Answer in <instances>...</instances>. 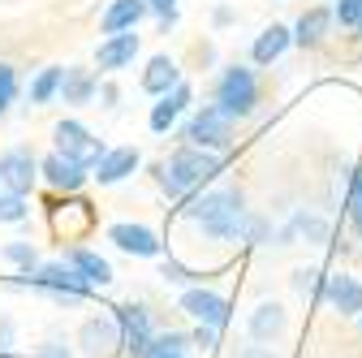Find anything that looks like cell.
Here are the masks:
<instances>
[{"mask_svg":"<svg viewBox=\"0 0 362 358\" xmlns=\"http://www.w3.org/2000/svg\"><path fill=\"white\" fill-rule=\"evenodd\" d=\"M194 216H199V225H203L211 238H242V229H246L242 195H238V190H216V195L199 199V203H194Z\"/></svg>","mask_w":362,"mask_h":358,"instance_id":"obj_1","label":"cell"},{"mask_svg":"<svg viewBox=\"0 0 362 358\" xmlns=\"http://www.w3.org/2000/svg\"><path fill=\"white\" fill-rule=\"evenodd\" d=\"M216 173H220L216 156H207V151H177L164 164V173H160V186L168 195H186L190 186H203L207 177H216Z\"/></svg>","mask_w":362,"mask_h":358,"instance_id":"obj_2","label":"cell"},{"mask_svg":"<svg viewBox=\"0 0 362 358\" xmlns=\"http://www.w3.org/2000/svg\"><path fill=\"white\" fill-rule=\"evenodd\" d=\"M259 100V86H255V74L250 69H229L220 78V108L229 112V117H246Z\"/></svg>","mask_w":362,"mask_h":358,"instance_id":"obj_3","label":"cell"},{"mask_svg":"<svg viewBox=\"0 0 362 358\" xmlns=\"http://www.w3.org/2000/svg\"><path fill=\"white\" fill-rule=\"evenodd\" d=\"M57 147H61V156H69L74 164H100V156H104V143L100 139H90V134L78 125V121H61L57 125Z\"/></svg>","mask_w":362,"mask_h":358,"instance_id":"obj_4","label":"cell"},{"mask_svg":"<svg viewBox=\"0 0 362 358\" xmlns=\"http://www.w3.org/2000/svg\"><path fill=\"white\" fill-rule=\"evenodd\" d=\"M229 112L224 108H203L194 121H190V143H199V147H229L233 143V129H229Z\"/></svg>","mask_w":362,"mask_h":358,"instance_id":"obj_5","label":"cell"},{"mask_svg":"<svg viewBox=\"0 0 362 358\" xmlns=\"http://www.w3.org/2000/svg\"><path fill=\"white\" fill-rule=\"evenodd\" d=\"M181 311H190L194 320H203L207 328H224L229 324V302H224L220 294H211V289H186V298H181Z\"/></svg>","mask_w":362,"mask_h":358,"instance_id":"obj_6","label":"cell"},{"mask_svg":"<svg viewBox=\"0 0 362 358\" xmlns=\"http://www.w3.org/2000/svg\"><path fill=\"white\" fill-rule=\"evenodd\" d=\"M86 358H108L117 345H121V324L117 320H86L82 333H78Z\"/></svg>","mask_w":362,"mask_h":358,"instance_id":"obj_7","label":"cell"},{"mask_svg":"<svg viewBox=\"0 0 362 358\" xmlns=\"http://www.w3.org/2000/svg\"><path fill=\"white\" fill-rule=\"evenodd\" d=\"M117 324L125 328L121 345L129 350V358H143V354H147V345H151V320H147V311H143V306H125Z\"/></svg>","mask_w":362,"mask_h":358,"instance_id":"obj_8","label":"cell"},{"mask_svg":"<svg viewBox=\"0 0 362 358\" xmlns=\"http://www.w3.org/2000/svg\"><path fill=\"white\" fill-rule=\"evenodd\" d=\"M0 182H5L13 195H26L35 186V160L26 151H9L5 160H0Z\"/></svg>","mask_w":362,"mask_h":358,"instance_id":"obj_9","label":"cell"},{"mask_svg":"<svg viewBox=\"0 0 362 358\" xmlns=\"http://www.w3.org/2000/svg\"><path fill=\"white\" fill-rule=\"evenodd\" d=\"M324 298L341 311V316H362V285L354 277H332L328 289H324Z\"/></svg>","mask_w":362,"mask_h":358,"instance_id":"obj_10","label":"cell"},{"mask_svg":"<svg viewBox=\"0 0 362 358\" xmlns=\"http://www.w3.org/2000/svg\"><path fill=\"white\" fill-rule=\"evenodd\" d=\"M285 333V311L276 306V302H263V306H255V316H250V337L255 341H276Z\"/></svg>","mask_w":362,"mask_h":358,"instance_id":"obj_11","label":"cell"},{"mask_svg":"<svg viewBox=\"0 0 362 358\" xmlns=\"http://www.w3.org/2000/svg\"><path fill=\"white\" fill-rule=\"evenodd\" d=\"M121 250H134V255H160V242H156V233L151 229H143V225H112V233H108Z\"/></svg>","mask_w":362,"mask_h":358,"instance_id":"obj_12","label":"cell"},{"mask_svg":"<svg viewBox=\"0 0 362 358\" xmlns=\"http://www.w3.org/2000/svg\"><path fill=\"white\" fill-rule=\"evenodd\" d=\"M134 168H139V151H134V147H117V151H104L100 156L95 177H100V182H121V177L134 173Z\"/></svg>","mask_w":362,"mask_h":358,"instance_id":"obj_13","label":"cell"},{"mask_svg":"<svg viewBox=\"0 0 362 358\" xmlns=\"http://www.w3.org/2000/svg\"><path fill=\"white\" fill-rule=\"evenodd\" d=\"M139 52V35H112L108 43H100V69H121Z\"/></svg>","mask_w":362,"mask_h":358,"instance_id":"obj_14","label":"cell"},{"mask_svg":"<svg viewBox=\"0 0 362 358\" xmlns=\"http://www.w3.org/2000/svg\"><path fill=\"white\" fill-rule=\"evenodd\" d=\"M147 13V0H117V5L104 13V30L108 35H121L129 26H139V18Z\"/></svg>","mask_w":362,"mask_h":358,"instance_id":"obj_15","label":"cell"},{"mask_svg":"<svg viewBox=\"0 0 362 358\" xmlns=\"http://www.w3.org/2000/svg\"><path fill=\"white\" fill-rule=\"evenodd\" d=\"M43 177H48L52 186H65V190H78L82 186V164H74L69 156H48V164H43Z\"/></svg>","mask_w":362,"mask_h":358,"instance_id":"obj_16","label":"cell"},{"mask_svg":"<svg viewBox=\"0 0 362 358\" xmlns=\"http://www.w3.org/2000/svg\"><path fill=\"white\" fill-rule=\"evenodd\" d=\"M35 285H43V289H57V294H69V298H82L86 294V281L82 277H74V272H65V267H43V272L35 277Z\"/></svg>","mask_w":362,"mask_h":358,"instance_id":"obj_17","label":"cell"},{"mask_svg":"<svg viewBox=\"0 0 362 358\" xmlns=\"http://www.w3.org/2000/svg\"><path fill=\"white\" fill-rule=\"evenodd\" d=\"M328 22H332L328 9H306V13L298 18V26H293V39L302 43V48H310V43H320V39L328 35Z\"/></svg>","mask_w":362,"mask_h":358,"instance_id":"obj_18","label":"cell"},{"mask_svg":"<svg viewBox=\"0 0 362 358\" xmlns=\"http://www.w3.org/2000/svg\"><path fill=\"white\" fill-rule=\"evenodd\" d=\"M289 39H293V35H289L285 26H267V30L255 39V61H259V65H272V61L289 48Z\"/></svg>","mask_w":362,"mask_h":358,"instance_id":"obj_19","label":"cell"},{"mask_svg":"<svg viewBox=\"0 0 362 358\" xmlns=\"http://www.w3.org/2000/svg\"><path fill=\"white\" fill-rule=\"evenodd\" d=\"M143 86L151 96H168L173 86H177V65L168 61V57H156L151 65H147V74H143Z\"/></svg>","mask_w":362,"mask_h":358,"instance_id":"obj_20","label":"cell"},{"mask_svg":"<svg viewBox=\"0 0 362 358\" xmlns=\"http://www.w3.org/2000/svg\"><path fill=\"white\" fill-rule=\"evenodd\" d=\"M186 104H190V86H181V82H177V86H173V96H168L164 104H156V112H151V129L164 134V129L173 125V117L186 108Z\"/></svg>","mask_w":362,"mask_h":358,"instance_id":"obj_21","label":"cell"},{"mask_svg":"<svg viewBox=\"0 0 362 358\" xmlns=\"http://www.w3.org/2000/svg\"><path fill=\"white\" fill-rule=\"evenodd\" d=\"M74 267L82 272L86 285H108V281H112V267H108L100 255H90V250H78V255H74Z\"/></svg>","mask_w":362,"mask_h":358,"instance_id":"obj_22","label":"cell"},{"mask_svg":"<svg viewBox=\"0 0 362 358\" xmlns=\"http://www.w3.org/2000/svg\"><path fill=\"white\" fill-rule=\"evenodd\" d=\"M61 82H65V69H57V65H52V69H43V74L35 78V86H30V100H35V104H48V100L57 96V86H61Z\"/></svg>","mask_w":362,"mask_h":358,"instance_id":"obj_23","label":"cell"},{"mask_svg":"<svg viewBox=\"0 0 362 358\" xmlns=\"http://www.w3.org/2000/svg\"><path fill=\"white\" fill-rule=\"evenodd\" d=\"M293 229L306 233L310 242H328V220H324V216H298V220H293Z\"/></svg>","mask_w":362,"mask_h":358,"instance_id":"obj_24","label":"cell"},{"mask_svg":"<svg viewBox=\"0 0 362 358\" xmlns=\"http://www.w3.org/2000/svg\"><path fill=\"white\" fill-rule=\"evenodd\" d=\"M65 100H69V104H86V100H90V78L65 74Z\"/></svg>","mask_w":362,"mask_h":358,"instance_id":"obj_25","label":"cell"},{"mask_svg":"<svg viewBox=\"0 0 362 358\" xmlns=\"http://www.w3.org/2000/svg\"><path fill=\"white\" fill-rule=\"evenodd\" d=\"M0 220H26V203H22V195H9V199H0Z\"/></svg>","mask_w":362,"mask_h":358,"instance_id":"obj_26","label":"cell"},{"mask_svg":"<svg viewBox=\"0 0 362 358\" xmlns=\"http://www.w3.org/2000/svg\"><path fill=\"white\" fill-rule=\"evenodd\" d=\"M337 18L345 26H362V0H337Z\"/></svg>","mask_w":362,"mask_h":358,"instance_id":"obj_27","label":"cell"},{"mask_svg":"<svg viewBox=\"0 0 362 358\" xmlns=\"http://www.w3.org/2000/svg\"><path fill=\"white\" fill-rule=\"evenodd\" d=\"M5 255H9L13 263H22V267H26V272H30V263H35V250H30L26 242H13V246H5Z\"/></svg>","mask_w":362,"mask_h":358,"instance_id":"obj_28","label":"cell"},{"mask_svg":"<svg viewBox=\"0 0 362 358\" xmlns=\"http://www.w3.org/2000/svg\"><path fill=\"white\" fill-rule=\"evenodd\" d=\"M349 207H354V225L362 229V173L354 177V195H349Z\"/></svg>","mask_w":362,"mask_h":358,"instance_id":"obj_29","label":"cell"},{"mask_svg":"<svg viewBox=\"0 0 362 358\" xmlns=\"http://www.w3.org/2000/svg\"><path fill=\"white\" fill-rule=\"evenodd\" d=\"M0 100H5V104L13 100V69L9 65H0Z\"/></svg>","mask_w":362,"mask_h":358,"instance_id":"obj_30","label":"cell"},{"mask_svg":"<svg viewBox=\"0 0 362 358\" xmlns=\"http://www.w3.org/2000/svg\"><path fill=\"white\" fill-rule=\"evenodd\" d=\"M194 341H199L203 350H207V345H216V328H207V324H203V328L194 333Z\"/></svg>","mask_w":362,"mask_h":358,"instance_id":"obj_31","label":"cell"},{"mask_svg":"<svg viewBox=\"0 0 362 358\" xmlns=\"http://www.w3.org/2000/svg\"><path fill=\"white\" fill-rule=\"evenodd\" d=\"M238 358H272V350H263V345H250V350H242Z\"/></svg>","mask_w":362,"mask_h":358,"instance_id":"obj_32","label":"cell"},{"mask_svg":"<svg viewBox=\"0 0 362 358\" xmlns=\"http://www.w3.org/2000/svg\"><path fill=\"white\" fill-rule=\"evenodd\" d=\"M147 5H156V9H160V13H164V18H168V13H173V0H147Z\"/></svg>","mask_w":362,"mask_h":358,"instance_id":"obj_33","label":"cell"},{"mask_svg":"<svg viewBox=\"0 0 362 358\" xmlns=\"http://www.w3.org/2000/svg\"><path fill=\"white\" fill-rule=\"evenodd\" d=\"M0 108H5V100H0Z\"/></svg>","mask_w":362,"mask_h":358,"instance_id":"obj_34","label":"cell"}]
</instances>
